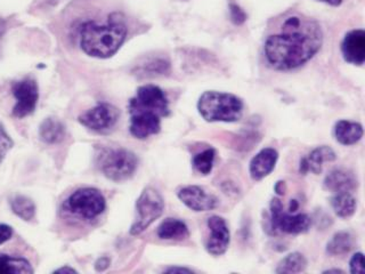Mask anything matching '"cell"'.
Segmentation results:
<instances>
[{
	"mask_svg": "<svg viewBox=\"0 0 365 274\" xmlns=\"http://www.w3.org/2000/svg\"><path fill=\"white\" fill-rule=\"evenodd\" d=\"M350 273L365 274V259L362 253H356L350 262Z\"/></svg>",
	"mask_w": 365,
	"mask_h": 274,
	"instance_id": "30",
	"label": "cell"
},
{
	"mask_svg": "<svg viewBox=\"0 0 365 274\" xmlns=\"http://www.w3.org/2000/svg\"><path fill=\"white\" fill-rule=\"evenodd\" d=\"M6 31V21H4L3 19H0V41L3 39L4 34Z\"/></svg>",
	"mask_w": 365,
	"mask_h": 274,
	"instance_id": "36",
	"label": "cell"
},
{
	"mask_svg": "<svg viewBox=\"0 0 365 274\" xmlns=\"http://www.w3.org/2000/svg\"><path fill=\"white\" fill-rule=\"evenodd\" d=\"M307 268V259L303 254H289L284 259L280 261L275 272L279 274H295L304 272Z\"/></svg>",
	"mask_w": 365,
	"mask_h": 274,
	"instance_id": "25",
	"label": "cell"
},
{
	"mask_svg": "<svg viewBox=\"0 0 365 274\" xmlns=\"http://www.w3.org/2000/svg\"><path fill=\"white\" fill-rule=\"evenodd\" d=\"M96 166L106 179L123 182L135 174L139 158L127 149L105 146L96 153Z\"/></svg>",
	"mask_w": 365,
	"mask_h": 274,
	"instance_id": "5",
	"label": "cell"
},
{
	"mask_svg": "<svg viewBox=\"0 0 365 274\" xmlns=\"http://www.w3.org/2000/svg\"><path fill=\"white\" fill-rule=\"evenodd\" d=\"M11 210L20 219L30 222L36 217V205L27 196L18 194L10 200Z\"/></svg>",
	"mask_w": 365,
	"mask_h": 274,
	"instance_id": "24",
	"label": "cell"
},
{
	"mask_svg": "<svg viewBox=\"0 0 365 274\" xmlns=\"http://www.w3.org/2000/svg\"><path fill=\"white\" fill-rule=\"evenodd\" d=\"M106 210V200L99 190L81 188L69 196L62 203L61 213L71 222L92 223Z\"/></svg>",
	"mask_w": 365,
	"mask_h": 274,
	"instance_id": "3",
	"label": "cell"
},
{
	"mask_svg": "<svg viewBox=\"0 0 365 274\" xmlns=\"http://www.w3.org/2000/svg\"><path fill=\"white\" fill-rule=\"evenodd\" d=\"M316 1L326 4V5H329V6L331 7H339L344 3V0H316Z\"/></svg>",
	"mask_w": 365,
	"mask_h": 274,
	"instance_id": "33",
	"label": "cell"
},
{
	"mask_svg": "<svg viewBox=\"0 0 365 274\" xmlns=\"http://www.w3.org/2000/svg\"><path fill=\"white\" fill-rule=\"evenodd\" d=\"M13 145H14V143H13L10 135L5 132L4 127L0 125V163H3L6 154L13 148Z\"/></svg>",
	"mask_w": 365,
	"mask_h": 274,
	"instance_id": "28",
	"label": "cell"
},
{
	"mask_svg": "<svg viewBox=\"0 0 365 274\" xmlns=\"http://www.w3.org/2000/svg\"><path fill=\"white\" fill-rule=\"evenodd\" d=\"M298 207H299V205H298L297 200H291V203H290V212L295 213L296 210H298Z\"/></svg>",
	"mask_w": 365,
	"mask_h": 274,
	"instance_id": "37",
	"label": "cell"
},
{
	"mask_svg": "<svg viewBox=\"0 0 365 274\" xmlns=\"http://www.w3.org/2000/svg\"><path fill=\"white\" fill-rule=\"evenodd\" d=\"M13 237V228L10 225L0 224V245L5 244Z\"/></svg>",
	"mask_w": 365,
	"mask_h": 274,
	"instance_id": "31",
	"label": "cell"
},
{
	"mask_svg": "<svg viewBox=\"0 0 365 274\" xmlns=\"http://www.w3.org/2000/svg\"><path fill=\"white\" fill-rule=\"evenodd\" d=\"M279 152L273 148H265L250 161V176L254 181H261L270 175L277 166Z\"/></svg>",
	"mask_w": 365,
	"mask_h": 274,
	"instance_id": "16",
	"label": "cell"
},
{
	"mask_svg": "<svg viewBox=\"0 0 365 274\" xmlns=\"http://www.w3.org/2000/svg\"><path fill=\"white\" fill-rule=\"evenodd\" d=\"M323 184L324 189L333 193H341V192L353 193L359 186L356 176L350 170H343V168L332 170L331 173L326 176Z\"/></svg>",
	"mask_w": 365,
	"mask_h": 274,
	"instance_id": "17",
	"label": "cell"
},
{
	"mask_svg": "<svg viewBox=\"0 0 365 274\" xmlns=\"http://www.w3.org/2000/svg\"><path fill=\"white\" fill-rule=\"evenodd\" d=\"M363 134H364V130H363V126L361 123L348 121H340L336 123V139L340 144H356L361 141Z\"/></svg>",
	"mask_w": 365,
	"mask_h": 274,
	"instance_id": "18",
	"label": "cell"
},
{
	"mask_svg": "<svg viewBox=\"0 0 365 274\" xmlns=\"http://www.w3.org/2000/svg\"><path fill=\"white\" fill-rule=\"evenodd\" d=\"M158 237L163 240L181 241L190 237L188 225L177 219H167L158 228Z\"/></svg>",
	"mask_w": 365,
	"mask_h": 274,
	"instance_id": "19",
	"label": "cell"
},
{
	"mask_svg": "<svg viewBox=\"0 0 365 274\" xmlns=\"http://www.w3.org/2000/svg\"><path fill=\"white\" fill-rule=\"evenodd\" d=\"M322 45L319 23L301 14H291L284 18L277 32L267 37L265 59L277 71H291L313 59Z\"/></svg>",
	"mask_w": 365,
	"mask_h": 274,
	"instance_id": "1",
	"label": "cell"
},
{
	"mask_svg": "<svg viewBox=\"0 0 365 274\" xmlns=\"http://www.w3.org/2000/svg\"><path fill=\"white\" fill-rule=\"evenodd\" d=\"M207 226L210 232L206 242L207 252L214 256L226 253L230 242V228L226 221L221 216L214 215L209 217Z\"/></svg>",
	"mask_w": 365,
	"mask_h": 274,
	"instance_id": "11",
	"label": "cell"
},
{
	"mask_svg": "<svg viewBox=\"0 0 365 274\" xmlns=\"http://www.w3.org/2000/svg\"><path fill=\"white\" fill-rule=\"evenodd\" d=\"M323 273H344V271L343 270H339V268H330V270H326V271L323 272Z\"/></svg>",
	"mask_w": 365,
	"mask_h": 274,
	"instance_id": "38",
	"label": "cell"
},
{
	"mask_svg": "<svg viewBox=\"0 0 365 274\" xmlns=\"http://www.w3.org/2000/svg\"><path fill=\"white\" fill-rule=\"evenodd\" d=\"M216 151L215 149H206L205 151L200 152L197 156H194L193 167L202 175H208L212 173L214 163H215Z\"/></svg>",
	"mask_w": 365,
	"mask_h": 274,
	"instance_id": "26",
	"label": "cell"
},
{
	"mask_svg": "<svg viewBox=\"0 0 365 274\" xmlns=\"http://www.w3.org/2000/svg\"><path fill=\"white\" fill-rule=\"evenodd\" d=\"M165 272L166 273H193V271L192 270H190V268H179V266H172V268H167V270H165Z\"/></svg>",
	"mask_w": 365,
	"mask_h": 274,
	"instance_id": "32",
	"label": "cell"
},
{
	"mask_svg": "<svg viewBox=\"0 0 365 274\" xmlns=\"http://www.w3.org/2000/svg\"><path fill=\"white\" fill-rule=\"evenodd\" d=\"M129 130L136 139H148L151 135H156L161 130V117L151 112L130 114Z\"/></svg>",
	"mask_w": 365,
	"mask_h": 274,
	"instance_id": "14",
	"label": "cell"
},
{
	"mask_svg": "<svg viewBox=\"0 0 365 274\" xmlns=\"http://www.w3.org/2000/svg\"><path fill=\"white\" fill-rule=\"evenodd\" d=\"M198 110L208 123H235L242 118L243 102L230 93L209 90L200 96Z\"/></svg>",
	"mask_w": 365,
	"mask_h": 274,
	"instance_id": "4",
	"label": "cell"
},
{
	"mask_svg": "<svg viewBox=\"0 0 365 274\" xmlns=\"http://www.w3.org/2000/svg\"><path fill=\"white\" fill-rule=\"evenodd\" d=\"M34 272L32 265L25 257L0 253V273L31 274Z\"/></svg>",
	"mask_w": 365,
	"mask_h": 274,
	"instance_id": "20",
	"label": "cell"
},
{
	"mask_svg": "<svg viewBox=\"0 0 365 274\" xmlns=\"http://www.w3.org/2000/svg\"><path fill=\"white\" fill-rule=\"evenodd\" d=\"M169 68V63L163 61V60H156V61L149 62L145 64L136 69V72L142 77H150V76H156V74H163L166 72V69Z\"/></svg>",
	"mask_w": 365,
	"mask_h": 274,
	"instance_id": "27",
	"label": "cell"
},
{
	"mask_svg": "<svg viewBox=\"0 0 365 274\" xmlns=\"http://www.w3.org/2000/svg\"><path fill=\"white\" fill-rule=\"evenodd\" d=\"M12 94L16 100V104L13 108L14 117L22 119L34 114L39 100L37 81L32 78L15 81L12 83Z\"/></svg>",
	"mask_w": 365,
	"mask_h": 274,
	"instance_id": "10",
	"label": "cell"
},
{
	"mask_svg": "<svg viewBox=\"0 0 365 274\" xmlns=\"http://www.w3.org/2000/svg\"><path fill=\"white\" fill-rule=\"evenodd\" d=\"M230 18L233 25H242L247 21V13L235 3L230 4Z\"/></svg>",
	"mask_w": 365,
	"mask_h": 274,
	"instance_id": "29",
	"label": "cell"
},
{
	"mask_svg": "<svg viewBox=\"0 0 365 274\" xmlns=\"http://www.w3.org/2000/svg\"><path fill=\"white\" fill-rule=\"evenodd\" d=\"M129 114L134 112H151L160 117H168L169 101L166 93L156 85H144L139 87L136 95L130 99L128 104Z\"/></svg>",
	"mask_w": 365,
	"mask_h": 274,
	"instance_id": "7",
	"label": "cell"
},
{
	"mask_svg": "<svg viewBox=\"0 0 365 274\" xmlns=\"http://www.w3.org/2000/svg\"><path fill=\"white\" fill-rule=\"evenodd\" d=\"M165 201L159 192L153 188L143 190L136 201V221L130 228L132 235H139L144 232L154 221L163 215Z\"/></svg>",
	"mask_w": 365,
	"mask_h": 274,
	"instance_id": "6",
	"label": "cell"
},
{
	"mask_svg": "<svg viewBox=\"0 0 365 274\" xmlns=\"http://www.w3.org/2000/svg\"><path fill=\"white\" fill-rule=\"evenodd\" d=\"M337 159V154L333 149L326 145L314 149L307 157L303 158L299 165V172L303 175L307 173L321 174L323 170V163H331Z\"/></svg>",
	"mask_w": 365,
	"mask_h": 274,
	"instance_id": "15",
	"label": "cell"
},
{
	"mask_svg": "<svg viewBox=\"0 0 365 274\" xmlns=\"http://www.w3.org/2000/svg\"><path fill=\"white\" fill-rule=\"evenodd\" d=\"M331 206L336 215L341 219H348L356 212V199L350 192L335 193L331 198Z\"/></svg>",
	"mask_w": 365,
	"mask_h": 274,
	"instance_id": "23",
	"label": "cell"
},
{
	"mask_svg": "<svg viewBox=\"0 0 365 274\" xmlns=\"http://www.w3.org/2000/svg\"><path fill=\"white\" fill-rule=\"evenodd\" d=\"M54 273L76 274L77 273V271H76V270H74V268H69V266H63V268H59V270H56V271L54 272Z\"/></svg>",
	"mask_w": 365,
	"mask_h": 274,
	"instance_id": "35",
	"label": "cell"
},
{
	"mask_svg": "<svg viewBox=\"0 0 365 274\" xmlns=\"http://www.w3.org/2000/svg\"><path fill=\"white\" fill-rule=\"evenodd\" d=\"M286 183L282 182V181H280V182L277 183L275 185V192H277L279 196H283V194L286 193Z\"/></svg>",
	"mask_w": 365,
	"mask_h": 274,
	"instance_id": "34",
	"label": "cell"
},
{
	"mask_svg": "<svg viewBox=\"0 0 365 274\" xmlns=\"http://www.w3.org/2000/svg\"><path fill=\"white\" fill-rule=\"evenodd\" d=\"M270 222L275 230L287 234H301L308 231L312 219L307 214H288L280 199L270 201Z\"/></svg>",
	"mask_w": 365,
	"mask_h": 274,
	"instance_id": "8",
	"label": "cell"
},
{
	"mask_svg": "<svg viewBox=\"0 0 365 274\" xmlns=\"http://www.w3.org/2000/svg\"><path fill=\"white\" fill-rule=\"evenodd\" d=\"M355 241L350 232H337L326 245V253L330 256L346 255L353 249Z\"/></svg>",
	"mask_w": 365,
	"mask_h": 274,
	"instance_id": "22",
	"label": "cell"
},
{
	"mask_svg": "<svg viewBox=\"0 0 365 274\" xmlns=\"http://www.w3.org/2000/svg\"><path fill=\"white\" fill-rule=\"evenodd\" d=\"M40 139L46 144H59L65 139V127L56 118H47L40 125Z\"/></svg>",
	"mask_w": 365,
	"mask_h": 274,
	"instance_id": "21",
	"label": "cell"
},
{
	"mask_svg": "<svg viewBox=\"0 0 365 274\" xmlns=\"http://www.w3.org/2000/svg\"><path fill=\"white\" fill-rule=\"evenodd\" d=\"M178 198L185 206L193 212H209L215 210L219 200L214 194L208 193L197 185H188L177 192Z\"/></svg>",
	"mask_w": 365,
	"mask_h": 274,
	"instance_id": "12",
	"label": "cell"
},
{
	"mask_svg": "<svg viewBox=\"0 0 365 274\" xmlns=\"http://www.w3.org/2000/svg\"><path fill=\"white\" fill-rule=\"evenodd\" d=\"M120 112L114 105L101 102L79 117V123L92 132L106 134L113 130L119 121Z\"/></svg>",
	"mask_w": 365,
	"mask_h": 274,
	"instance_id": "9",
	"label": "cell"
},
{
	"mask_svg": "<svg viewBox=\"0 0 365 274\" xmlns=\"http://www.w3.org/2000/svg\"><path fill=\"white\" fill-rule=\"evenodd\" d=\"M341 54L350 64L362 67L365 62V31L354 29L345 34L341 41Z\"/></svg>",
	"mask_w": 365,
	"mask_h": 274,
	"instance_id": "13",
	"label": "cell"
},
{
	"mask_svg": "<svg viewBox=\"0 0 365 274\" xmlns=\"http://www.w3.org/2000/svg\"><path fill=\"white\" fill-rule=\"evenodd\" d=\"M127 34L126 22L120 13L110 14L106 23L89 20L80 25V48L90 57L110 59L126 41Z\"/></svg>",
	"mask_w": 365,
	"mask_h": 274,
	"instance_id": "2",
	"label": "cell"
}]
</instances>
